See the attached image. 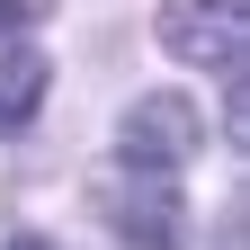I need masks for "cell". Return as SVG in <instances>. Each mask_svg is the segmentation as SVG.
I'll return each mask as SVG.
<instances>
[{"instance_id":"1","label":"cell","mask_w":250,"mask_h":250,"mask_svg":"<svg viewBox=\"0 0 250 250\" xmlns=\"http://www.w3.org/2000/svg\"><path fill=\"white\" fill-rule=\"evenodd\" d=\"M197 143H206L197 99H188V89H143V99L116 116L107 161H116V170H161V179H179L188 161H197Z\"/></svg>"},{"instance_id":"3","label":"cell","mask_w":250,"mask_h":250,"mask_svg":"<svg viewBox=\"0 0 250 250\" xmlns=\"http://www.w3.org/2000/svg\"><path fill=\"white\" fill-rule=\"evenodd\" d=\"M99 214L125 232V250H188V188L161 179V170L99 179Z\"/></svg>"},{"instance_id":"2","label":"cell","mask_w":250,"mask_h":250,"mask_svg":"<svg viewBox=\"0 0 250 250\" xmlns=\"http://www.w3.org/2000/svg\"><path fill=\"white\" fill-rule=\"evenodd\" d=\"M152 36H161V54L188 62V72H241V54H250V0H161Z\"/></svg>"},{"instance_id":"6","label":"cell","mask_w":250,"mask_h":250,"mask_svg":"<svg viewBox=\"0 0 250 250\" xmlns=\"http://www.w3.org/2000/svg\"><path fill=\"white\" fill-rule=\"evenodd\" d=\"M0 250H54V241H36V232H18V241H0Z\"/></svg>"},{"instance_id":"4","label":"cell","mask_w":250,"mask_h":250,"mask_svg":"<svg viewBox=\"0 0 250 250\" xmlns=\"http://www.w3.org/2000/svg\"><path fill=\"white\" fill-rule=\"evenodd\" d=\"M45 89H54V54L27 45V36H9L0 45V134H27L36 107H45Z\"/></svg>"},{"instance_id":"5","label":"cell","mask_w":250,"mask_h":250,"mask_svg":"<svg viewBox=\"0 0 250 250\" xmlns=\"http://www.w3.org/2000/svg\"><path fill=\"white\" fill-rule=\"evenodd\" d=\"M36 18H45V0H0V45H9V36H27Z\"/></svg>"}]
</instances>
